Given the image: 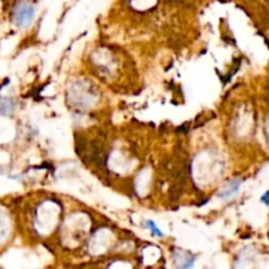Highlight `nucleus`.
<instances>
[{
  "label": "nucleus",
  "instance_id": "nucleus-1",
  "mask_svg": "<svg viewBox=\"0 0 269 269\" xmlns=\"http://www.w3.org/2000/svg\"><path fill=\"white\" fill-rule=\"evenodd\" d=\"M36 16V7L34 4L28 2V0H20L12 8L11 17H12L13 24L17 28L25 29L28 26L32 25L33 20Z\"/></svg>",
  "mask_w": 269,
  "mask_h": 269
},
{
  "label": "nucleus",
  "instance_id": "nucleus-2",
  "mask_svg": "<svg viewBox=\"0 0 269 269\" xmlns=\"http://www.w3.org/2000/svg\"><path fill=\"white\" fill-rule=\"evenodd\" d=\"M242 180L240 179H231L226 184H223L222 187L218 190V197L221 200H229L233 196H235L240 189Z\"/></svg>",
  "mask_w": 269,
  "mask_h": 269
},
{
  "label": "nucleus",
  "instance_id": "nucleus-3",
  "mask_svg": "<svg viewBox=\"0 0 269 269\" xmlns=\"http://www.w3.org/2000/svg\"><path fill=\"white\" fill-rule=\"evenodd\" d=\"M176 266L179 269H193L196 256L188 252H179L176 255Z\"/></svg>",
  "mask_w": 269,
  "mask_h": 269
},
{
  "label": "nucleus",
  "instance_id": "nucleus-4",
  "mask_svg": "<svg viewBox=\"0 0 269 269\" xmlns=\"http://www.w3.org/2000/svg\"><path fill=\"white\" fill-rule=\"evenodd\" d=\"M15 108V102H13L12 98L10 97H3L0 98V115H7V113H11Z\"/></svg>",
  "mask_w": 269,
  "mask_h": 269
},
{
  "label": "nucleus",
  "instance_id": "nucleus-5",
  "mask_svg": "<svg viewBox=\"0 0 269 269\" xmlns=\"http://www.w3.org/2000/svg\"><path fill=\"white\" fill-rule=\"evenodd\" d=\"M144 226H146V229H147V230H150L151 234H152L154 236H157V238H162V236H163V233H162V230L159 229V226H157V225L154 222V221H151V220L144 221Z\"/></svg>",
  "mask_w": 269,
  "mask_h": 269
},
{
  "label": "nucleus",
  "instance_id": "nucleus-6",
  "mask_svg": "<svg viewBox=\"0 0 269 269\" xmlns=\"http://www.w3.org/2000/svg\"><path fill=\"white\" fill-rule=\"evenodd\" d=\"M7 233H8V226H7L6 220L0 214V240H3L6 238Z\"/></svg>",
  "mask_w": 269,
  "mask_h": 269
},
{
  "label": "nucleus",
  "instance_id": "nucleus-7",
  "mask_svg": "<svg viewBox=\"0 0 269 269\" xmlns=\"http://www.w3.org/2000/svg\"><path fill=\"white\" fill-rule=\"evenodd\" d=\"M261 202L269 207V190H266L265 193L261 196Z\"/></svg>",
  "mask_w": 269,
  "mask_h": 269
}]
</instances>
